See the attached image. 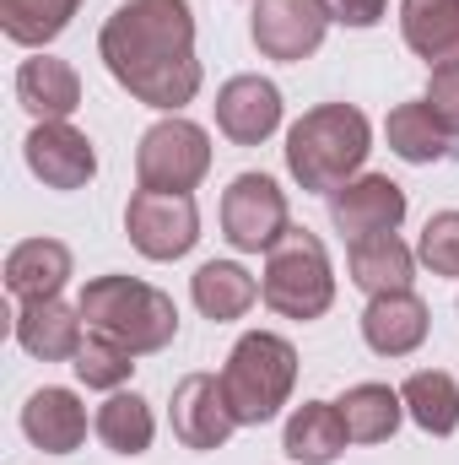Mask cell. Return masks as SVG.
Instances as JSON below:
<instances>
[{
  "instance_id": "obj_15",
  "label": "cell",
  "mask_w": 459,
  "mask_h": 465,
  "mask_svg": "<svg viewBox=\"0 0 459 465\" xmlns=\"http://www.w3.org/2000/svg\"><path fill=\"white\" fill-rule=\"evenodd\" d=\"M427 331H433V314L416 292H384V298H367L362 309V341L378 357H411L427 341Z\"/></svg>"
},
{
  "instance_id": "obj_29",
  "label": "cell",
  "mask_w": 459,
  "mask_h": 465,
  "mask_svg": "<svg viewBox=\"0 0 459 465\" xmlns=\"http://www.w3.org/2000/svg\"><path fill=\"white\" fill-rule=\"evenodd\" d=\"M416 260H422L433 276H459V212L427 217V228L416 238Z\"/></svg>"
},
{
  "instance_id": "obj_30",
  "label": "cell",
  "mask_w": 459,
  "mask_h": 465,
  "mask_svg": "<svg viewBox=\"0 0 459 465\" xmlns=\"http://www.w3.org/2000/svg\"><path fill=\"white\" fill-rule=\"evenodd\" d=\"M422 104H427L433 119L459 141V65H438V71L427 76V98H422Z\"/></svg>"
},
{
  "instance_id": "obj_14",
  "label": "cell",
  "mask_w": 459,
  "mask_h": 465,
  "mask_svg": "<svg viewBox=\"0 0 459 465\" xmlns=\"http://www.w3.org/2000/svg\"><path fill=\"white\" fill-rule=\"evenodd\" d=\"M87 341V320L82 309L60 303V298H33L16 309V347L38 362H71Z\"/></svg>"
},
{
  "instance_id": "obj_28",
  "label": "cell",
  "mask_w": 459,
  "mask_h": 465,
  "mask_svg": "<svg viewBox=\"0 0 459 465\" xmlns=\"http://www.w3.org/2000/svg\"><path fill=\"white\" fill-rule=\"evenodd\" d=\"M71 368H76V379H82L87 390H109V395H114V390L130 384V373H135V351H124L119 341L87 331V341L71 357Z\"/></svg>"
},
{
  "instance_id": "obj_11",
  "label": "cell",
  "mask_w": 459,
  "mask_h": 465,
  "mask_svg": "<svg viewBox=\"0 0 459 465\" xmlns=\"http://www.w3.org/2000/svg\"><path fill=\"white\" fill-rule=\"evenodd\" d=\"M27 168L49 190H82L98 173V152L71 119H38L33 135H27Z\"/></svg>"
},
{
  "instance_id": "obj_19",
  "label": "cell",
  "mask_w": 459,
  "mask_h": 465,
  "mask_svg": "<svg viewBox=\"0 0 459 465\" xmlns=\"http://www.w3.org/2000/svg\"><path fill=\"white\" fill-rule=\"evenodd\" d=\"M16 104L33 119H71L82 109V76L76 65L54 60V54H33L16 71Z\"/></svg>"
},
{
  "instance_id": "obj_9",
  "label": "cell",
  "mask_w": 459,
  "mask_h": 465,
  "mask_svg": "<svg viewBox=\"0 0 459 465\" xmlns=\"http://www.w3.org/2000/svg\"><path fill=\"white\" fill-rule=\"evenodd\" d=\"M325 5L319 0H254L249 11V38L265 60H281V65H298L308 60L319 44H325Z\"/></svg>"
},
{
  "instance_id": "obj_17",
  "label": "cell",
  "mask_w": 459,
  "mask_h": 465,
  "mask_svg": "<svg viewBox=\"0 0 459 465\" xmlns=\"http://www.w3.org/2000/svg\"><path fill=\"white\" fill-rule=\"evenodd\" d=\"M346 271H351V282H356L367 298L411 292L416 254L400 243V232H373V238H356V243L346 249Z\"/></svg>"
},
{
  "instance_id": "obj_5",
  "label": "cell",
  "mask_w": 459,
  "mask_h": 465,
  "mask_svg": "<svg viewBox=\"0 0 459 465\" xmlns=\"http://www.w3.org/2000/svg\"><path fill=\"white\" fill-rule=\"evenodd\" d=\"M259 298L281 320H319V314H330V303H336V271H330L325 243L308 228H287L281 243L265 254Z\"/></svg>"
},
{
  "instance_id": "obj_31",
  "label": "cell",
  "mask_w": 459,
  "mask_h": 465,
  "mask_svg": "<svg viewBox=\"0 0 459 465\" xmlns=\"http://www.w3.org/2000/svg\"><path fill=\"white\" fill-rule=\"evenodd\" d=\"M319 5H325V16L341 22V27H378L384 11H389V0H319Z\"/></svg>"
},
{
  "instance_id": "obj_16",
  "label": "cell",
  "mask_w": 459,
  "mask_h": 465,
  "mask_svg": "<svg viewBox=\"0 0 459 465\" xmlns=\"http://www.w3.org/2000/svg\"><path fill=\"white\" fill-rule=\"evenodd\" d=\"M22 433H27L44 455H71V450H82V439H87V406H82L71 390L44 384V390H33L27 406H22Z\"/></svg>"
},
{
  "instance_id": "obj_20",
  "label": "cell",
  "mask_w": 459,
  "mask_h": 465,
  "mask_svg": "<svg viewBox=\"0 0 459 465\" xmlns=\"http://www.w3.org/2000/svg\"><path fill=\"white\" fill-rule=\"evenodd\" d=\"M71 282V249L60 238H27L5 254V287L11 298L33 303V298H60V287Z\"/></svg>"
},
{
  "instance_id": "obj_23",
  "label": "cell",
  "mask_w": 459,
  "mask_h": 465,
  "mask_svg": "<svg viewBox=\"0 0 459 465\" xmlns=\"http://www.w3.org/2000/svg\"><path fill=\"white\" fill-rule=\"evenodd\" d=\"M336 411H341L351 444H384V439H395V428L405 417V401L389 384H351L336 401Z\"/></svg>"
},
{
  "instance_id": "obj_6",
  "label": "cell",
  "mask_w": 459,
  "mask_h": 465,
  "mask_svg": "<svg viewBox=\"0 0 459 465\" xmlns=\"http://www.w3.org/2000/svg\"><path fill=\"white\" fill-rule=\"evenodd\" d=\"M211 173V135L195 119H157L141 146H135V179L141 190H168V195H190L200 179Z\"/></svg>"
},
{
  "instance_id": "obj_26",
  "label": "cell",
  "mask_w": 459,
  "mask_h": 465,
  "mask_svg": "<svg viewBox=\"0 0 459 465\" xmlns=\"http://www.w3.org/2000/svg\"><path fill=\"white\" fill-rule=\"evenodd\" d=\"M384 135H389V152L405 157V163H444V157H449V141H454V135L433 119L427 104H400V109H389Z\"/></svg>"
},
{
  "instance_id": "obj_10",
  "label": "cell",
  "mask_w": 459,
  "mask_h": 465,
  "mask_svg": "<svg viewBox=\"0 0 459 465\" xmlns=\"http://www.w3.org/2000/svg\"><path fill=\"white\" fill-rule=\"evenodd\" d=\"M232 428H238V417H232L228 390L217 373H184L173 384V439L184 450L211 455L232 439Z\"/></svg>"
},
{
  "instance_id": "obj_12",
  "label": "cell",
  "mask_w": 459,
  "mask_h": 465,
  "mask_svg": "<svg viewBox=\"0 0 459 465\" xmlns=\"http://www.w3.org/2000/svg\"><path fill=\"white\" fill-rule=\"evenodd\" d=\"M330 223L351 243L373 238V232H395L405 223V190L389 173H362V179H351L330 195Z\"/></svg>"
},
{
  "instance_id": "obj_3",
  "label": "cell",
  "mask_w": 459,
  "mask_h": 465,
  "mask_svg": "<svg viewBox=\"0 0 459 465\" xmlns=\"http://www.w3.org/2000/svg\"><path fill=\"white\" fill-rule=\"evenodd\" d=\"M87 331L119 341L124 351L146 357V351H162L179 336V309L162 287H146L135 276H93L76 298Z\"/></svg>"
},
{
  "instance_id": "obj_2",
  "label": "cell",
  "mask_w": 459,
  "mask_h": 465,
  "mask_svg": "<svg viewBox=\"0 0 459 465\" xmlns=\"http://www.w3.org/2000/svg\"><path fill=\"white\" fill-rule=\"evenodd\" d=\"M373 152V124L351 104H319L287 130V173L308 195H336Z\"/></svg>"
},
{
  "instance_id": "obj_25",
  "label": "cell",
  "mask_w": 459,
  "mask_h": 465,
  "mask_svg": "<svg viewBox=\"0 0 459 465\" xmlns=\"http://www.w3.org/2000/svg\"><path fill=\"white\" fill-rule=\"evenodd\" d=\"M93 433L114 450V455H146L151 450V433H157V422H151V406L135 395V390H114L103 406H98V417H93Z\"/></svg>"
},
{
  "instance_id": "obj_13",
  "label": "cell",
  "mask_w": 459,
  "mask_h": 465,
  "mask_svg": "<svg viewBox=\"0 0 459 465\" xmlns=\"http://www.w3.org/2000/svg\"><path fill=\"white\" fill-rule=\"evenodd\" d=\"M281 124V87L265 76H232L217 93V130L232 146H259Z\"/></svg>"
},
{
  "instance_id": "obj_24",
  "label": "cell",
  "mask_w": 459,
  "mask_h": 465,
  "mask_svg": "<svg viewBox=\"0 0 459 465\" xmlns=\"http://www.w3.org/2000/svg\"><path fill=\"white\" fill-rule=\"evenodd\" d=\"M400 401H405V417L433 439H449L459 428V384L444 368H416L400 384Z\"/></svg>"
},
{
  "instance_id": "obj_22",
  "label": "cell",
  "mask_w": 459,
  "mask_h": 465,
  "mask_svg": "<svg viewBox=\"0 0 459 465\" xmlns=\"http://www.w3.org/2000/svg\"><path fill=\"white\" fill-rule=\"evenodd\" d=\"M190 298H195V309H200L206 320L228 325V320H243V314L254 309L259 282H254L243 265H232V260H206V265L190 276Z\"/></svg>"
},
{
  "instance_id": "obj_8",
  "label": "cell",
  "mask_w": 459,
  "mask_h": 465,
  "mask_svg": "<svg viewBox=\"0 0 459 465\" xmlns=\"http://www.w3.org/2000/svg\"><path fill=\"white\" fill-rule=\"evenodd\" d=\"M124 232L146 260H179L200 243V212L190 195L168 190H135L124 206Z\"/></svg>"
},
{
  "instance_id": "obj_7",
  "label": "cell",
  "mask_w": 459,
  "mask_h": 465,
  "mask_svg": "<svg viewBox=\"0 0 459 465\" xmlns=\"http://www.w3.org/2000/svg\"><path fill=\"white\" fill-rule=\"evenodd\" d=\"M292 228L287 195L270 173H238L222 195V238L238 254H270L281 232Z\"/></svg>"
},
{
  "instance_id": "obj_1",
  "label": "cell",
  "mask_w": 459,
  "mask_h": 465,
  "mask_svg": "<svg viewBox=\"0 0 459 465\" xmlns=\"http://www.w3.org/2000/svg\"><path fill=\"white\" fill-rule=\"evenodd\" d=\"M98 54L119 87L162 114H179L200 93L195 11L190 0H124L98 33Z\"/></svg>"
},
{
  "instance_id": "obj_4",
  "label": "cell",
  "mask_w": 459,
  "mask_h": 465,
  "mask_svg": "<svg viewBox=\"0 0 459 465\" xmlns=\"http://www.w3.org/2000/svg\"><path fill=\"white\" fill-rule=\"evenodd\" d=\"M292 384H298V347L276 331H249L222 362V390L238 428L270 422L292 401Z\"/></svg>"
},
{
  "instance_id": "obj_27",
  "label": "cell",
  "mask_w": 459,
  "mask_h": 465,
  "mask_svg": "<svg viewBox=\"0 0 459 465\" xmlns=\"http://www.w3.org/2000/svg\"><path fill=\"white\" fill-rule=\"evenodd\" d=\"M76 11H82V0H0V27L11 44L44 49L71 27Z\"/></svg>"
},
{
  "instance_id": "obj_18",
  "label": "cell",
  "mask_w": 459,
  "mask_h": 465,
  "mask_svg": "<svg viewBox=\"0 0 459 465\" xmlns=\"http://www.w3.org/2000/svg\"><path fill=\"white\" fill-rule=\"evenodd\" d=\"M400 38L433 71L459 65V0H400Z\"/></svg>"
},
{
  "instance_id": "obj_21",
  "label": "cell",
  "mask_w": 459,
  "mask_h": 465,
  "mask_svg": "<svg viewBox=\"0 0 459 465\" xmlns=\"http://www.w3.org/2000/svg\"><path fill=\"white\" fill-rule=\"evenodd\" d=\"M351 444L346 439V422L336 411V401H308L287 417V433H281V450L298 465H330L341 460V450Z\"/></svg>"
}]
</instances>
